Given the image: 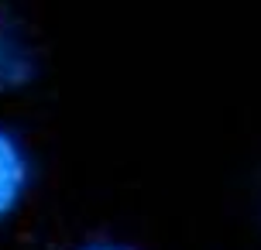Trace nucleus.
Masks as SVG:
<instances>
[{"label":"nucleus","instance_id":"7ed1b4c3","mask_svg":"<svg viewBox=\"0 0 261 250\" xmlns=\"http://www.w3.org/2000/svg\"><path fill=\"white\" fill-rule=\"evenodd\" d=\"M90 250H117V247H90Z\"/></svg>","mask_w":261,"mask_h":250},{"label":"nucleus","instance_id":"f03ea898","mask_svg":"<svg viewBox=\"0 0 261 250\" xmlns=\"http://www.w3.org/2000/svg\"><path fill=\"white\" fill-rule=\"evenodd\" d=\"M14 79V48L7 38V27L0 24V86H7Z\"/></svg>","mask_w":261,"mask_h":250},{"label":"nucleus","instance_id":"f257e3e1","mask_svg":"<svg viewBox=\"0 0 261 250\" xmlns=\"http://www.w3.org/2000/svg\"><path fill=\"white\" fill-rule=\"evenodd\" d=\"M28 182H31V161L24 147L11 131L0 127V220H7L21 206Z\"/></svg>","mask_w":261,"mask_h":250}]
</instances>
